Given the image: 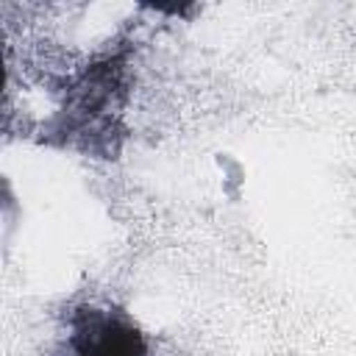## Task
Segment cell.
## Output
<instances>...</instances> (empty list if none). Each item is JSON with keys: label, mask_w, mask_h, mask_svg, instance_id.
Instances as JSON below:
<instances>
[{"label": "cell", "mask_w": 356, "mask_h": 356, "mask_svg": "<svg viewBox=\"0 0 356 356\" xmlns=\"http://www.w3.org/2000/svg\"><path fill=\"white\" fill-rule=\"evenodd\" d=\"M58 356H150V342L120 306L83 300L64 314Z\"/></svg>", "instance_id": "cell-1"}]
</instances>
